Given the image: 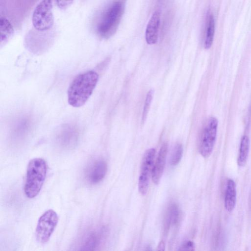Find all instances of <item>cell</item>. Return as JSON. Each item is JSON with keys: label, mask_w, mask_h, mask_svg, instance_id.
Masks as SVG:
<instances>
[{"label": "cell", "mask_w": 251, "mask_h": 251, "mask_svg": "<svg viewBox=\"0 0 251 251\" xmlns=\"http://www.w3.org/2000/svg\"><path fill=\"white\" fill-rule=\"evenodd\" d=\"M164 247H165L164 244L163 242H162L159 244L158 250H160V248H162V250H164V249H163V248H164Z\"/></svg>", "instance_id": "cell-21"}, {"label": "cell", "mask_w": 251, "mask_h": 251, "mask_svg": "<svg viewBox=\"0 0 251 251\" xmlns=\"http://www.w3.org/2000/svg\"><path fill=\"white\" fill-rule=\"evenodd\" d=\"M183 152L182 145L177 144L176 145L172 155L171 164L172 166L177 165L181 159Z\"/></svg>", "instance_id": "cell-18"}, {"label": "cell", "mask_w": 251, "mask_h": 251, "mask_svg": "<svg viewBox=\"0 0 251 251\" xmlns=\"http://www.w3.org/2000/svg\"><path fill=\"white\" fill-rule=\"evenodd\" d=\"M250 142L249 137L247 135H244L241 138L239 154L237 159L238 165L240 167L244 166L247 161L249 150Z\"/></svg>", "instance_id": "cell-13"}, {"label": "cell", "mask_w": 251, "mask_h": 251, "mask_svg": "<svg viewBox=\"0 0 251 251\" xmlns=\"http://www.w3.org/2000/svg\"><path fill=\"white\" fill-rule=\"evenodd\" d=\"M153 90L152 89H151L147 94L142 116V124L145 122L147 118L153 98Z\"/></svg>", "instance_id": "cell-17"}, {"label": "cell", "mask_w": 251, "mask_h": 251, "mask_svg": "<svg viewBox=\"0 0 251 251\" xmlns=\"http://www.w3.org/2000/svg\"><path fill=\"white\" fill-rule=\"evenodd\" d=\"M218 121L213 117L207 120L203 129L200 145V152L204 157L211 154L215 143Z\"/></svg>", "instance_id": "cell-6"}, {"label": "cell", "mask_w": 251, "mask_h": 251, "mask_svg": "<svg viewBox=\"0 0 251 251\" xmlns=\"http://www.w3.org/2000/svg\"><path fill=\"white\" fill-rule=\"evenodd\" d=\"M102 233L100 232H91L84 240L82 246L83 250H93L100 242Z\"/></svg>", "instance_id": "cell-14"}, {"label": "cell", "mask_w": 251, "mask_h": 251, "mask_svg": "<svg viewBox=\"0 0 251 251\" xmlns=\"http://www.w3.org/2000/svg\"><path fill=\"white\" fill-rule=\"evenodd\" d=\"M168 144L166 143H164L162 145L155 162L153 166L151 179L152 182L155 184L159 183L164 172L168 151Z\"/></svg>", "instance_id": "cell-9"}, {"label": "cell", "mask_w": 251, "mask_h": 251, "mask_svg": "<svg viewBox=\"0 0 251 251\" xmlns=\"http://www.w3.org/2000/svg\"><path fill=\"white\" fill-rule=\"evenodd\" d=\"M215 20L212 14L209 13L207 15L206 29H205V36L204 42V47L205 49H209L213 42L214 33H215Z\"/></svg>", "instance_id": "cell-12"}, {"label": "cell", "mask_w": 251, "mask_h": 251, "mask_svg": "<svg viewBox=\"0 0 251 251\" xmlns=\"http://www.w3.org/2000/svg\"><path fill=\"white\" fill-rule=\"evenodd\" d=\"M98 79V74L93 71L77 75L69 87L68 103L74 107L84 104L92 95Z\"/></svg>", "instance_id": "cell-1"}, {"label": "cell", "mask_w": 251, "mask_h": 251, "mask_svg": "<svg viewBox=\"0 0 251 251\" xmlns=\"http://www.w3.org/2000/svg\"><path fill=\"white\" fill-rule=\"evenodd\" d=\"M236 200L235 183L233 179H229L227 181L225 195V206L227 211L231 212L234 209Z\"/></svg>", "instance_id": "cell-11"}, {"label": "cell", "mask_w": 251, "mask_h": 251, "mask_svg": "<svg viewBox=\"0 0 251 251\" xmlns=\"http://www.w3.org/2000/svg\"><path fill=\"white\" fill-rule=\"evenodd\" d=\"M47 164L41 158H34L28 164L24 191L28 198L35 197L40 192L47 175Z\"/></svg>", "instance_id": "cell-2"}, {"label": "cell", "mask_w": 251, "mask_h": 251, "mask_svg": "<svg viewBox=\"0 0 251 251\" xmlns=\"http://www.w3.org/2000/svg\"><path fill=\"white\" fill-rule=\"evenodd\" d=\"M0 26V43H5L14 33V29L11 23L4 17H1Z\"/></svg>", "instance_id": "cell-15"}, {"label": "cell", "mask_w": 251, "mask_h": 251, "mask_svg": "<svg viewBox=\"0 0 251 251\" xmlns=\"http://www.w3.org/2000/svg\"><path fill=\"white\" fill-rule=\"evenodd\" d=\"M179 210L175 204H172L169 208L166 218V227L176 224L179 219Z\"/></svg>", "instance_id": "cell-16"}, {"label": "cell", "mask_w": 251, "mask_h": 251, "mask_svg": "<svg viewBox=\"0 0 251 251\" xmlns=\"http://www.w3.org/2000/svg\"><path fill=\"white\" fill-rule=\"evenodd\" d=\"M52 0H42L35 7L32 17L34 28L39 31L50 29L54 23Z\"/></svg>", "instance_id": "cell-4"}, {"label": "cell", "mask_w": 251, "mask_h": 251, "mask_svg": "<svg viewBox=\"0 0 251 251\" xmlns=\"http://www.w3.org/2000/svg\"><path fill=\"white\" fill-rule=\"evenodd\" d=\"M155 155V150L151 148L146 151L143 157L138 181L139 192L143 195H146L148 190Z\"/></svg>", "instance_id": "cell-7"}, {"label": "cell", "mask_w": 251, "mask_h": 251, "mask_svg": "<svg viewBox=\"0 0 251 251\" xmlns=\"http://www.w3.org/2000/svg\"><path fill=\"white\" fill-rule=\"evenodd\" d=\"M160 19V13L155 11L151 15L147 24L145 32V39L146 42L149 45L155 44L158 41Z\"/></svg>", "instance_id": "cell-10"}, {"label": "cell", "mask_w": 251, "mask_h": 251, "mask_svg": "<svg viewBox=\"0 0 251 251\" xmlns=\"http://www.w3.org/2000/svg\"><path fill=\"white\" fill-rule=\"evenodd\" d=\"M73 1L74 0H56V2L58 7L64 9L69 6Z\"/></svg>", "instance_id": "cell-20"}, {"label": "cell", "mask_w": 251, "mask_h": 251, "mask_svg": "<svg viewBox=\"0 0 251 251\" xmlns=\"http://www.w3.org/2000/svg\"><path fill=\"white\" fill-rule=\"evenodd\" d=\"M179 251H194L195 250V244L190 241L183 243L178 249Z\"/></svg>", "instance_id": "cell-19"}, {"label": "cell", "mask_w": 251, "mask_h": 251, "mask_svg": "<svg viewBox=\"0 0 251 251\" xmlns=\"http://www.w3.org/2000/svg\"><path fill=\"white\" fill-rule=\"evenodd\" d=\"M124 7L123 0H116L106 9L97 26V31L100 36L108 38L114 33L122 16Z\"/></svg>", "instance_id": "cell-3"}, {"label": "cell", "mask_w": 251, "mask_h": 251, "mask_svg": "<svg viewBox=\"0 0 251 251\" xmlns=\"http://www.w3.org/2000/svg\"><path fill=\"white\" fill-rule=\"evenodd\" d=\"M107 170L106 162L102 159L92 161L88 166L85 172V177L91 184H97L105 177Z\"/></svg>", "instance_id": "cell-8"}, {"label": "cell", "mask_w": 251, "mask_h": 251, "mask_svg": "<svg viewBox=\"0 0 251 251\" xmlns=\"http://www.w3.org/2000/svg\"><path fill=\"white\" fill-rule=\"evenodd\" d=\"M58 222L57 213L52 209L45 211L39 218L36 228V237L41 243L48 241Z\"/></svg>", "instance_id": "cell-5"}]
</instances>
